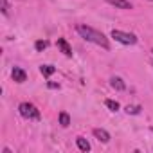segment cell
I'll return each mask as SVG.
<instances>
[{
  "label": "cell",
  "mask_w": 153,
  "mask_h": 153,
  "mask_svg": "<svg viewBox=\"0 0 153 153\" xmlns=\"http://www.w3.org/2000/svg\"><path fill=\"white\" fill-rule=\"evenodd\" d=\"M40 72L45 76V78H49V76H52V74L56 72V68H54L52 65H42V67H40Z\"/></svg>",
  "instance_id": "30bf717a"
},
{
  "label": "cell",
  "mask_w": 153,
  "mask_h": 153,
  "mask_svg": "<svg viewBox=\"0 0 153 153\" xmlns=\"http://www.w3.org/2000/svg\"><path fill=\"white\" fill-rule=\"evenodd\" d=\"M151 2H153V0H151Z\"/></svg>",
  "instance_id": "d6986e66"
},
{
  "label": "cell",
  "mask_w": 153,
  "mask_h": 153,
  "mask_svg": "<svg viewBox=\"0 0 153 153\" xmlns=\"http://www.w3.org/2000/svg\"><path fill=\"white\" fill-rule=\"evenodd\" d=\"M106 2L119 9H131V2H128V0H106Z\"/></svg>",
  "instance_id": "52a82bcc"
},
{
  "label": "cell",
  "mask_w": 153,
  "mask_h": 153,
  "mask_svg": "<svg viewBox=\"0 0 153 153\" xmlns=\"http://www.w3.org/2000/svg\"><path fill=\"white\" fill-rule=\"evenodd\" d=\"M11 76H13V79H15L16 83H24V81L27 79L25 70H24V68H20V67H15V68H13V72H11Z\"/></svg>",
  "instance_id": "277c9868"
},
{
  "label": "cell",
  "mask_w": 153,
  "mask_h": 153,
  "mask_svg": "<svg viewBox=\"0 0 153 153\" xmlns=\"http://www.w3.org/2000/svg\"><path fill=\"white\" fill-rule=\"evenodd\" d=\"M112 38L123 45H135L137 43V36L133 33H124V31H119V29H114L112 31Z\"/></svg>",
  "instance_id": "3957f363"
},
{
  "label": "cell",
  "mask_w": 153,
  "mask_h": 153,
  "mask_svg": "<svg viewBox=\"0 0 153 153\" xmlns=\"http://www.w3.org/2000/svg\"><path fill=\"white\" fill-rule=\"evenodd\" d=\"M58 47H59V51L65 54V56H72V49H70V45L67 43V40L65 38H58Z\"/></svg>",
  "instance_id": "8992f818"
},
{
  "label": "cell",
  "mask_w": 153,
  "mask_h": 153,
  "mask_svg": "<svg viewBox=\"0 0 153 153\" xmlns=\"http://www.w3.org/2000/svg\"><path fill=\"white\" fill-rule=\"evenodd\" d=\"M151 131H153V128H151Z\"/></svg>",
  "instance_id": "e0dca14e"
},
{
  "label": "cell",
  "mask_w": 153,
  "mask_h": 153,
  "mask_svg": "<svg viewBox=\"0 0 153 153\" xmlns=\"http://www.w3.org/2000/svg\"><path fill=\"white\" fill-rule=\"evenodd\" d=\"M76 31H78V34H79L83 40H87V42H90V43H96V45H99V47H103V49H106V51L110 49L108 38H106L103 33L96 31L94 27L85 25V24H78V25H76Z\"/></svg>",
  "instance_id": "6da1fadb"
},
{
  "label": "cell",
  "mask_w": 153,
  "mask_h": 153,
  "mask_svg": "<svg viewBox=\"0 0 153 153\" xmlns=\"http://www.w3.org/2000/svg\"><path fill=\"white\" fill-rule=\"evenodd\" d=\"M76 144H78V148H79L81 151H90V142H88L87 139H83V137H78V139H76Z\"/></svg>",
  "instance_id": "9c48e42d"
},
{
  "label": "cell",
  "mask_w": 153,
  "mask_h": 153,
  "mask_svg": "<svg viewBox=\"0 0 153 153\" xmlns=\"http://www.w3.org/2000/svg\"><path fill=\"white\" fill-rule=\"evenodd\" d=\"M94 137L96 139H99L101 142H110V133L106 131V130H103V128H94Z\"/></svg>",
  "instance_id": "5b68a950"
},
{
  "label": "cell",
  "mask_w": 153,
  "mask_h": 153,
  "mask_svg": "<svg viewBox=\"0 0 153 153\" xmlns=\"http://www.w3.org/2000/svg\"><path fill=\"white\" fill-rule=\"evenodd\" d=\"M18 112H20L22 117L31 119V121H38V119L42 117V115H40V110H38L34 105H31V103H20Z\"/></svg>",
  "instance_id": "7a4b0ae2"
},
{
  "label": "cell",
  "mask_w": 153,
  "mask_h": 153,
  "mask_svg": "<svg viewBox=\"0 0 153 153\" xmlns=\"http://www.w3.org/2000/svg\"><path fill=\"white\" fill-rule=\"evenodd\" d=\"M49 88H59V85L58 83H49Z\"/></svg>",
  "instance_id": "2e32d148"
},
{
  "label": "cell",
  "mask_w": 153,
  "mask_h": 153,
  "mask_svg": "<svg viewBox=\"0 0 153 153\" xmlns=\"http://www.w3.org/2000/svg\"><path fill=\"white\" fill-rule=\"evenodd\" d=\"M47 47H49V42H47V40H38V42L34 43V49H36L38 52H42V51H45Z\"/></svg>",
  "instance_id": "4fadbf2b"
},
{
  "label": "cell",
  "mask_w": 153,
  "mask_h": 153,
  "mask_svg": "<svg viewBox=\"0 0 153 153\" xmlns=\"http://www.w3.org/2000/svg\"><path fill=\"white\" fill-rule=\"evenodd\" d=\"M0 4H2V15H9V4H7V0H0Z\"/></svg>",
  "instance_id": "9a60e30c"
},
{
  "label": "cell",
  "mask_w": 153,
  "mask_h": 153,
  "mask_svg": "<svg viewBox=\"0 0 153 153\" xmlns=\"http://www.w3.org/2000/svg\"><path fill=\"white\" fill-rule=\"evenodd\" d=\"M105 105H106V108H110L112 112H117V110L121 108V106H119V103H117V101H112V99H106V101H105Z\"/></svg>",
  "instance_id": "5bb4252c"
},
{
  "label": "cell",
  "mask_w": 153,
  "mask_h": 153,
  "mask_svg": "<svg viewBox=\"0 0 153 153\" xmlns=\"http://www.w3.org/2000/svg\"><path fill=\"white\" fill-rule=\"evenodd\" d=\"M110 85H112V88H115V90H119V92H123L124 88H126V85H124V81L119 78V76H114V78L110 79Z\"/></svg>",
  "instance_id": "ba28073f"
},
{
  "label": "cell",
  "mask_w": 153,
  "mask_h": 153,
  "mask_svg": "<svg viewBox=\"0 0 153 153\" xmlns=\"http://www.w3.org/2000/svg\"><path fill=\"white\" fill-rule=\"evenodd\" d=\"M140 110H142V108H140L139 105H128V106L124 108V112H126L128 115H130V114H131V115H137V114H140Z\"/></svg>",
  "instance_id": "8fae6325"
},
{
  "label": "cell",
  "mask_w": 153,
  "mask_h": 153,
  "mask_svg": "<svg viewBox=\"0 0 153 153\" xmlns=\"http://www.w3.org/2000/svg\"><path fill=\"white\" fill-rule=\"evenodd\" d=\"M151 52H153V49H151Z\"/></svg>",
  "instance_id": "ac0fdd59"
},
{
  "label": "cell",
  "mask_w": 153,
  "mask_h": 153,
  "mask_svg": "<svg viewBox=\"0 0 153 153\" xmlns=\"http://www.w3.org/2000/svg\"><path fill=\"white\" fill-rule=\"evenodd\" d=\"M59 124H61L63 128H67V126L70 124V117H68L67 112H61V114H59Z\"/></svg>",
  "instance_id": "7c38bea8"
}]
</instances>
